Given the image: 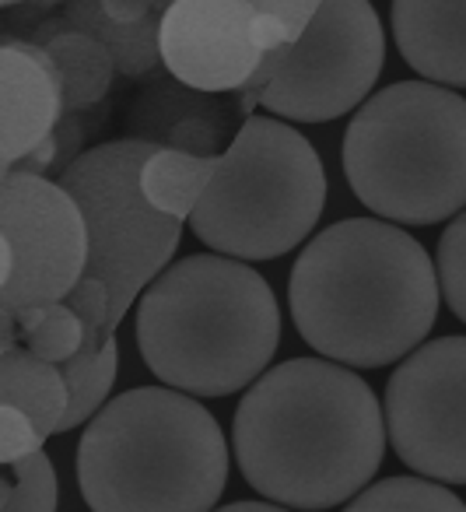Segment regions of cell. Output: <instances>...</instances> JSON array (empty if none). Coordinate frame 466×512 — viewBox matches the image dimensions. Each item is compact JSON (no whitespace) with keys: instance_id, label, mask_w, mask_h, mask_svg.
Segmentation results:
<instances>
[{"instance_id":"cell-1","label":"cell","mask_w":466,"mask_h":512,"mask_svg":"<svg viewBox=\"0 0 466 512\" xmlns=\"http://www.w3.org/2000/svg\"><path fill=\"white\" fill-rule=\"evenodd\" d=\"M386 453V414L372 386L330 358L267 369L232 418V456L249 488L288 509L351 502Z\"/></svg>"},{"instance_id":"cell-2","label":"cell","mask_w":466,"mask_h":512,"mask_svg":"<svg viewBox=\"0 0 466 512\" xmlns=\"http://www.w3.org/2000/svg\"><path fill=\"white\" fill-rule=\"evenodd\" d=\"M438 299L428 249L382 218H344L312 235L288 278L302 341L351 369H382L421 348Z\"/></svg>"},{"instance_id":"cell-3","label":"cell","mask_w":466,"mask_h":512,"mask_svg":"<svg viewBox=\"0 0 466 512\" xmlns=\"http://www.w3.org/2000/svg\"><path fill=\"white\" fill-rule=\"evenodd\" d=\"M134 337L162 386L228 397L270 369L281 344L274 288L246 260L197 253L169 264L137 302Z\"/></svg>"},{"instance_id":"cell-4","label":"cell","mask_w":466,"mask_h":512,"mask_svg":"<svg viewBox=\"0 0 466 512\" xmlns=\"http://www.w3.org/2000/svg\"><path fill=\"white\" fill-rule=\"evenodd\" d=\"M218 418L172 386H134L85 425L74 456L92 512H214L228 484Z\"/></svg>"},{"instance_id":"cell-5","label":"cell","mask_w":466,"mask_h":512,"mask_svg":"<svg viewBox=\"0 0 466 512\" xmlns=\"http://www.w3.org/2000/svg\"><path fill=\"white\" fill-rule=\"evenodd\" d=\"M351 193L400 225H438L466 207V99L431 81L375 92L344 134Z\"/></svg>"},{"instance_id":"cell-6","label":"cell","mask_w":466,"mask_h":512,"mask_svg":"<svg viewBox=\"0 0 466 512\" xmlns=\"http://www.w3.org/2000/svg\"><path fill=\"white\" fill-rule=\"evenodd\" d=\"M326 207V172L309 137L277 116H249L218 155L190 225L204 246L232 260L291 253Z\"/></svg>"},{"instance_id":"cell-7","label":"cell","mask_w":466,"mask_h":512,"mask_svg":"<svg viewBox=\"0 0 466 512\" xmlns=\"http://www.w3.org/2000/svg\"><path fill=\"white\" fill-rule=\"evenodd\" d=\"M155 148L162 144L144 137L95 144L57 176L85 214V278L109 288L113 330L130 313L137 295H144V288L172 264L183 239V221L155 211L141 190V169Z\"/></svg>"},{"instance_id":"cell-8","label":"cell","mask_w":466,"mask_h":512,"mask_svg":"<svg viewBox=\"0 0 466 512\" xmlns=\"http://www.w3.org/2000/svg\"><path fill=\"white\" fill-rule=\"evenodd\" d=\"M386 60V32L372 0H323V8L281 50V67L246 106L295 123H330L368 99Z\"/></svg>"},{"instance_id":"cell-9","label":"cell","mask_w":466,"mask_h":512,"mask_svg":"<svg viewBox=\"0 0 466 512\" xmlns=\"http://www.w3.org/2000/svg\"><path fill=\"white\" fill-rule=\"evenodd\" d=\"M386 432L421 477L466 484V337L414 348L386 383Z\"/></svg>"},{"instance_id":"cell-10","label":"cell","mask_w":466,"mask_h":512,"mask_svg":"<svg viewBox=\"0 0 466 512\" xmlns=\"http://www.w3.org/2000/svg\"><path fill=\"white\" fill-rule=\"evenodd\" d=\"M0 235L15 256L11 281L0 292V313L64 302L85 278V214L57 179L15 172L0 179Z\"/></svg>"},{"instance_id":"cell-11","label":"cell","mask_w":466,"mask_h":512,"mask_svg":"<svg viewBox=\"0 0 466 512\" xmlns=\"http://www.w3.org/2000/svg\"><path fill=\"white\" fill-rule=\"evenodd\" d=\"M162 64L193 92H246L267 53L249 0H172L158 25Z\"/></svg>"},{"instance_id":"cell-12","label":"cell","mask_w":466,"mask_h":512,"mask_svg":"<svg viewBox=\"0 0 466 512\" xmlns=\"http://www.w3.org/2000/svg\"><path fill=\"white\" fill-rule=\"evenodd\" d=\"M64 120V88L50 53L32 39L0 36V158L22 162Z\"/></svg>"},{"instance_id":"cell-13","label":"cell","mask_w":466,"mask_h":512,"mask_svg":"<svg viewBox=\"0 0 466 512\" xmlns=\"http://www.w3.org/2000/svg\"><path fill=\"white\" fill-rule=\"evenodd\" d=\"M393 39L431 85L466 88V0H393Z\"/></svg>"},{"instance_id":"cell-14","label":"cell","mask_w":466,"mask_h":512,"mask_svg":"<svg viewBox=\"0 0 466 512\" xmlns=\"http://www.w3.org/2000/svg\"><path fill=\"white\" fill-rule=\"evenodd\" d=\"M0 407L25 411L36 421L43 439L57 435L67 414V383L60 376V365L43 362L29 348L0 355Z\"/></svg>"},{"instance_id":"cell-15","label":"cell","mask_w":466,"mask_h":512,"mask_svg":"<svg viewBox=\"0 0 466 512\" xmlns=\"http://www.w3.org/2000/svg\"><path fill=\"white\" fill-rule=\"evenodd\" d=\"M165 11L144 18V22L120 25V22H109V18L102 15L99 0H71V4L64 8V29L85 32V36L99 39V43L109 50V57H113L116 74L137 78V74H148L155 64H162L158 25H162Z\"/></svg>"},{"instance_id":"cell-16","label":"cell","mask_w":466,"mask_h":512,"mask_svg":"<svg viewBox=\"0 0 466 512\" xmlns=\"http://www.w3.org/2000/svg\"><path fill=\"white\" fill-rule=\"evenodd\" d=\"M46 53H50L53 67H57L60 88H64V113H81V109L99 106L113 88V57L99 39L85 36V32H53L43 39Z\"/></svg>"},{"instance_id":"cell-17","label":"cell","mask_w":466,"mask_h":512,"mask_svg":"<svg viewBox=\"0 0 466 512\" xmlns=\"http://www.w3.org/2000/svg\"><path fill=\"white\" fill-rule=\"evenodd\" d=\"M214 169H218V155L200 158L190 151L176 148H155L141 169V190L155 211L169 214V218L190 221L193 207L200 204L207 183H211Z\"/></svg>"},{"instance_id":"cell-18","label":"cell","mask_w":466,"mask_h":512,"mask_svg":"<svg viewBox=\"0 0 466 512\" xmlns=\"http://www.w3.org/2000/svg\"><path fill=\"white\" fill-rule=\"evenodd\" d=\"M116 369H120V344L116 337H109L95 355L78 351L71 362L60 365V376L67 383V414L60 421V432H71L78 425H88L102 407L109 404V393L116 383Z\"/></svg>"},{"instance_id":"cell-19","label":"cell","mask_w":466,"mask_h":512,"mask_svg":"<svg viewBox=\"0 0 466 512\" xmlns=\"http://www.w3.org/2000/svg\"><path fill=\"white\" fill-rule=\"evenodd\" d=\"M344 512H466V502L445 484L421 477H386L358 491Z\"/></svg>"},{"instance_id":"cell-20","label":"cell","mask_w":466,"mask_h":512,"mask_svg":"<svg viewBox=\"0 0 466 512\" xmlns=\"http://www.w3.org/2000/svg\"><path fill=\"white\" fill-rule=\"evenodd\" d=\"M15 316L18 330L25 337V348L50 365L71 362L85 344V323L78 320V313L67 302H50V306L25 309V313Z\"/></svg>"},{"instance_id":"cell-21","label":"cell","mask_w":466,"mask_h":512,"mask_svg":"<svg viewBox=\"0 0 466 512\" xmlns=\"http://www.w3.org/2000/svg\"><path fill=\"white\" fill-rule=\"evenodd\" d=\"M11 470H15V488L4 512H57V470L43 449L11 463Z\"/></svg>"},{"instance_id":"cell-22","label":"cell","mask_w":466,"mask_h":512,"mask_svg":"<svg viewBox=\"0 0 466 512\" xmlns=\"http://www.w3.org/2000/svg\"><path fill=\"white\" fill-rule=\"evenodd\" d=\"M435 271L445 306L456 313V320L466 323V207L449 221V228L438 239Z\"/></svg>"},{"instance_id":"cell-23","label":"cell","mask_w":466,"mask_h":512,"mask_svg":"<svg viewBox=\"0 0 466 512\" xmlns=\"http://www.w3.org/2000/svg\"><path fill=\"white\" fill-rule=\"evenodd\" d=\"M43 432L36 428V421L18 407H0V467L4 463H18L25 456H32L36 449H43Z\"/></svg>"},{"instance_id":"cell-24","label":"cell","mask_w":466,"mask_h":512,"mask_svg":"<svg viewBox=\"0 0 466 512\" xmlns=\"http://www.w3.org/2000/svg\"><path fill=\"white\" fill-rule=\"evenodd\" d=\"M165 148L211 158L214 148H218V123L207 120V116H186V120H179L176 127L165 134Z\"/></svg>"},{"instance_id":"cell-25","label":"cell","mask_w":466,"mask_h":512,"mask_svg":"<svg viewBox=\"0 0 466 512\" xmlns=\"http://www.w3.org/2000/svg\"><path fill=\"white\" fill-rule=\"evenodd\" d=\"M249 4H253L256 11H263V15H274L277 22L288 29L291 43H298V36L309 29L316 11L323 8V0H249Z\"/></svg>"},{"instance_id":"cell-26","label":"cell","mask_w":466,"mask_h":512,"mask_svg":"<svg viewBox=\"0 0 466 512\" xmlns=\"http://www.w3.org/2000/svg\"><path fill=\"white\" fill-rule=\"evenodd\" d=\"M169 4H172V0H99L102 15H106L109 22H120V25L144 22V18L165 11Z\"/></svg>"},{"instance_id":"cell-27","label":"cell","mask_w":466,"mask_h":512,"mask_svg":"<svg viewBox=\"0 0 466 512\" xmlns=\"http://www.w3.org/2000/svg\"><path fill=\"white\" fill-rule=\"evenodd\" d=\"M81 155H85L81 151V120L78 113H64V120L57 123V162H53V176H60Z\"/></svg>"},{"instance_id":"cell-28","label":"cell","mask_w":466,"mask_h":512,"mask_svg":"<svg viewBox=\"0 0 466 512\" xmlns=\"http://www.w3.org/2000/svg\"><path fill=\"white\" fill-rule=\"evenodd\" d=\"M18 316L15 313H0V355H8V351L18 348Z\"/></svg>"},{"instance_id":"cell-29","label":"cell","mask_w":466,"mask_h":512,"mask_svg":"<svg viewBox=\"0 0 466 512\" xmlns=\"http://www.w3.org/2000/svg\"><path fill=\"white\" fill-rule=\"evenodd\" d=\"M214 512H291L288 505H277V502H232V505H221Z\"/></svg>"},{"instance_id":"cell-30","label":"cell","mask_w":466,"mask_h":512,"mask_svg":"<svg viewBox=\"0 0 466 512\" xmlns=\"http://www.w3.org/2000/svg\"><path fill=\"white\" fill-rule=\"evenodd\" d=\"M11 271H15V256H11L8 239L0 235V292H4V285L11 281Z\"/></svg>"},{"instance_id":"cell-31","label":"cell","mask_w":466,"mask_h":512,"mask_svg":"<svg viewBox=\"0 0 466 512\" xmlns=\"http://www.w3.org/2000/svg\"><path fill=\"white\" fill-rule=\"evenodd\" d=\"M11 488H15V484H11V481H4V477H0V512H4V505H8Z\"/></svg>"},{"instance_id":"cell-32","label":"cell","mask_w":466,"mask_h":512,"mask_svg":"<svg viewBox=\"0 0 466 512\" xmlns=\"http://www.w3.org/2000/svg\"><path fill=\"white\" fill-rule=\"evenodd\" d=\"M18 4H29V0H0V11H4V8H18Z\"/></svg>"},{"instance_id":"cell-33","label":"cell","mask_w":466,"mask_h":512,"mask_svg":"<svg viewBox=\"0 0 466 512\" xmlns=\"http://www.w3.org/2000/svg\"><path fill=\"white\" fill-rule=\"evenodd\" d=\"M11 176V162H4V158H0V179H8Z\"/></svg>"}]
</instances>
